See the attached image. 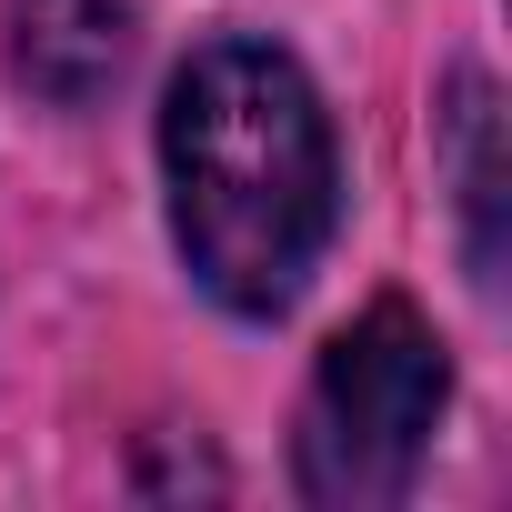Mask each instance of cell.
Listing matches in <instances>:
<instances>
[{"label":"cell","mask_w":512,"mask_h":512,"mask_svg":"<svg viewBox=\"0 0 512 512\" xmlns=\"http://www.w3.org/2000/svg\"><path fill=\"white\" fill-rule=\"evenodd\" d=\"M161 171L191 282L241 322L292 312L342 211L332 121L302 61L272 41H201L161 101Z\"/></svg>","instance_id":"obj_1"},{"label":"cell","mask_w":512,"mask_h":512,"mask_svg":"<svg viewBox=\"0 0 512 512\" xmlns=\"http://www.w3.org/2000/svg\"><path fill=\"white\" fill-rule=\"evenodd\" d=\"M452 402V362H442V332L412 312V302H372L352 332H332L322 372H312V402H302V492L332 502V512H382L412 492L422 452H432V422Z\"/></svg>","instance_id":"obj_2"},{"label":"cell","mask_w":512,"mask_h":512,"mask_svg":"<svg viewBox=\"0 0 512 512\" xmlns=\"http://www.w3.org/2000/svg\"><path fill=\"white\" fill-rule=\"evenodd\" d=\"M131 61L121 0H11V81L51 111H91Z\"/></svg>","instance_id":"obj_3"},{"label":"cell","mask_w":512,"mask_h":512,"mask_svg":"<svg viewBox=\"0 0 512 512\" xmlns=\"http://www.w3.org/2000/svg\"><path fill=\"white\" fill-rule=\"evenodd\" d=\"M442 151H452V191H462V221H472V272L492 282V262H502V111H492L482 71L452 81Z\"/></svg>","instance_id":"obj_4"}]
</instances>
